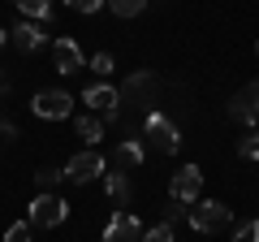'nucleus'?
Returning <instances> with one entry per match:
<instances>
[{"instance_id": "obj_27", "label": "nucleus", "mask_w": 259, "mask_h": 242, "mask_svg": "<svg viewBox=\"0 0 259 242\" xmlns=\"http://www.w3.org/2000/svg\"><path fill=\"white\" fill-rule=\"evenodd\" d=\"M0 95H9V78H5V69H0Z\"/></svg>"}, {"instance_id": "obj_14", "label": "nucleus", "mask_w": 259, "mask_h": 242, "mask_svg": "<svg viewBox=\"0 0 259 242\" xmlns=\"http://www.w3.org/2000/svg\"><path fill=\"white\" fill-rule=\"evenodd\" d=\"M74 130H78V139H82L87 147H100L104 130H108V121L95 117V112H82V117H74Z\"/></svg>"}, {"instance_id": "obj_21", "label": "nucleus", "mask_w": 259, "mask_h": 242, "mask_svg": "<svg viewBox=\"0 0 259 242\" xmlns=\"http://www.w3.org/2000/svg\"><path fill=\"white\" fill-rule=\"evenodd\" d=\"M5 242H35L30 238V221H13L9 229H5Z\"/></svg>"}, {"instance_id": "obj_24", "label": "nucleus", "mask_w": 259, "mask_h": 242, "mask_svg": "<svg viewBox=\"0 0 259 242\" xmlns=\"http://www.w3.org/2000/svg\"><path fill=\"white\" fill-rule=\"evenodd\" d=\"M65 5H69V9H78V13H100L108 0H65Z\"/></svg>"}, {"instance_id": "obj_4", "label": "nucleus", "mask_w": 259, "mask_h": 242, "mask_svg": "<svg viewBox=\"0 0 259 242\" xmlns=\"http://www.w3.org/2000/svg\"><path fill=\"white\" fill-rule=\"evenodd\" d=\"M82 104H87V112L104 117L108 126H117V121H121V91H117V87H108V83H91L82 91Z\"/></svg>"}, {"instance_id": "obj_2", "label": "nucleus", "mask_w": 259, "mask_h": 242, "mask_svg": "<svg viewBox=\"0 0 259 242\" xmlns=\"http://www.w3.org/2000/svg\"><path fill=\"white\" fill-rule=\"evenodd\" d=\"M26 221L35 225V229H56V225L69 221V204H65V195H56V190H39L26 204Z\"/></svg>"}, {"instance_id": "obj_20", "label": "nucleus", "mask_w": 259, "mask_h": 242, "mask_svg": "<svg viewBox=\"0 0 259 242\" xmlns=\"http://www.w3.org/2000/svg\"><path fill=\"white\" fill-rule=\"evenodd\" d=\"M143 242H173V225L160 221V225H151V229H143Z\"/></svg>"}, {"instance_id": "obj_13", "label": "nucleus", "mask_w": 259, "mask_h": 242, "mask_svg": "<svg viewBox=\"0 0 259 242\" xmlns=\"http://www.w3.org/2000/svg\"><path fill=\"white\" fill-rule=\"evenodd\" d=\"M143 160H147V147H143V139H125V143L117 147V156H112V169L130 173V169H139Z\"/></svg>"}, {"instance_id": "obj_16", "label": "nucleus", "mask_w": 259, "mask_h": 242, "mask_svg": "<svg viewBox=\"0 0 259 242\" xmlns=\"http://www.w3.org/2000/svg\"><path fill=\"white\" fill-rule=\"evenodd\" d=\"M22 9V18H30V22H52V0H13Z\"/></svg>"}, {"instance_id": "obj_3", "label": "nucleus", "mask_w": 259, "mask_h": 242, "mask_svg": "<svg viewBox=\"0 0 259 242\" xmlns=\"http://www.w3.org/2000/svg\"><path fill=\"white\" fill-rule=\"evenodd\" d=\"M186 221H190V229H194V233H221V229H229L233 212L221 204V199H199V204H190Z\"/></svg>"}, {"instance_id": "obj_7", "label": "nucleus", "mask_w": 259, "mask_h": 242, "mask_svg": "<svg viewBox=\"0 0 259 242\" xmlns=\"http://www.w3.org/2000/svg\"><path fill=\"white\" fill-rule=\"evenodd\" d=\"M199 190H203V173H199V165H182L173 173V182H168V199H177V204H199Z\"/></svg>"}, {"instance_id": "obj_26", "label": "nucleus", "mask_w": 259, "mask_h": 242, "mask_svg": "<svg viewBox=\"0 0 259 242\" xmlns=\"http://www.w3.org/2000/svg\"><path fill=\"white\" fill-rule=\"evenodd\" d=\"M0 139H18V126L9 117H0Z\"/></svg>"}, {"instance_id": "obj_15", "label": "nucleus", "mask_w": 259, "mask_h": 242, "mask_svg": "<svg viewBox=\"0 0 259 242\" xmlns=\"http://www.w3.org/2000/svg\"><path fill=\"white\" fill-rule=\"evenodd\" d=\"M104 190H108V199H112L117 208H130V195H134V186H130V173H121V169L104 173Z\"/></svg>"}, {"instance_id": "obj_19", "label": "nucleus", "mask_w": 259, "mask_h": 242, "mask_svg": "<svg viewBox=\"0 0 259 242\" xmlns=\"http://www.w3.org/2000/svg\"><path fill=\"white\" fill-rule=\"evenodd\" d=\"M238 156L242 160H259V130H246L238 139Z\"/></svg>"}, {"instance_id": "obj_5", "label": "nucleus", "mask_w": 259, "mask_h": 242, "mask_svg": "<svg viewBox=\"0 0 259 242\" xmlns=\"http://www.w3.org/2000/svg\"><path fill=\"white\" fill-rule=\"evenodd\" d=\"M100 173H108V160L100 156V147H87V151H78V156L65 160V182H74V186H87V182H95Z\"/></svg>"}, {"instance_id": "obj_28", "label": "nucleus", "mask_w": 259, "mask_h": 242, "mask_svg": "<svg viewBox=\"0 0 259 242\" xmlns=\"http://www.w3.org/2000/svg\"><path fill=\"white\" fill-rule=\"evenodd\" d=\"M5 44H9V30H5V26H0V48H5Z\"/></svg>"}, {"instance_id": "obj_23", "label": "nucleus", "mask_w": 259, "mask_h": 242, "mask_svg": "<svg viewBox=\"0 0 259 242\" xmlns=\"http://www.w3.org/2000/svg\"><path fill=\"white\" fill-rule=\"evenodd\" d=\"M233 242H259V216L246 221V225H238V229H233Z\"/></svg>"}, {"instance_id": "obj_18", "label": "nucleus", "mask_w": 259, "mask_h": 242, "mask_svg": "<svg viewBox=\"0 0 259 242\" xmlns=\"http://www.w3.org/2000/svg\"><path fill=\"white\" fill-rule=\"evenodd\" d=\"M108 9L117 13V18H139V13L147 9V0H108Z\"/></svg>"}, {"instance_id": "obj_8", "label": "nucleus", "mask_w": 259, "mask_h": 242, "mask_svg": "<svg viewBox=\"0 0 259 242\" xmlns=\"http://www.w3.org/2000/svg\"><path fill=\"white\" fill-rule=\"evenodd\" d=\"M100 242H143L139 216L130 212V208H117V212L108 216V225H104V238Z\"/></svg>"}, {"instance_id": "obj_1", "label": "nucleus", "mask_w": 259, "mask_h": 242, "mask_svg": "<svg viewBox=\"0 0 259 242\" xmlns=\"http://www.w3.org/2000/svg\"><path fill=\"white\" fill-rule=\"evenodd\" d=\"M143 147L160 151V156H177V151H182V130H177V121L151 108L147 117H143Z\"/></svg>"}, {"instance_id": "obj_10", "label": "nucleus", "mask_w": 259, "mask_h": 242, "mask_svg": "<svg viewBox=\"0 0 259 242\" xmlns=\"http://www.w3.org/2000/svg\"><path fill=\"white\" fill-rule=\"evenodd\" d=\"M9 44H18V52H44L48 44H52V35H48L44 26H39V22H30V18H22L18 26L9 30Z\"/></svg>"}, {"instance_id": "obj_22", "label": "nucleus", "mask_w": 259, "mask_h": 242, "mask_svg": "<svg viewBox=\"0 0 259 242\" xmlns=\"http://www.w3.org/2000/svg\"><path fill=\"white\" fill-rule=\"evenodd\" d=\"M91 69H95L100 78H108L112 69H117V61H112V52H95V56H91Z\"/></svg>"}, {"instance_id": "obj_25", "label": "nucleus", "mask_w": 259, "mask_h": 242, "mask_svg": "<svg viewBox=\"0 0 259 242\" xmlns=\"http://www.w3.org/2000/svg\"><path fill=\"white\" fill-rule=\"evenodd\" d=\"M186 212H190V208L173 199V204H168V212H164V221H168V225H173V221H186Z\"/></svg>"}, {"instance_id": "obj_11", "label": "nucleus", "mask_w": 259, "mask_h": 242, "mask_svg": "<svg viewBox=\"0 0 259 242\" xmlns=\"http://www.w3.org/2000/svg\"><path fill=\"white\" fill-rule=\"evenodd\" d=\"M48 48H52V69H56V74H78V69L87 65V61H82V48H78L69 35H56Z\"/></svg>"}, {"instance_id": "obj_6", "label": "nucleus", "mask_w": 259, "mask_h": 242, "mask_svg": "<svg viewBox=\"0 0 259 242\" xmlns=\"http://www.w3.org/2000/svg\"><path fill=\"white\" fill-rule=\"evenodd\" d=\"M30 112H35L39 121H65L69 112H74V95L56 91V87H48V91H35V100H30Z\"/></svg>"}, {"instance_id": "obj_12", "label": "nucleus", "mask_w": 259, "mask_h": 242, "mask_svg": "<svg viewBox=\"0 0 259 242\" xmlns=\"http://www.w3.org/2000/svg\"><path fill=\"white\" fill-rule=\"evenodd\" d=\"M229 117L238 121V126H246V130H255V121H259V91H255V83H246L242 91H233Z\"/></svg>"}, {"instance_id": "obj_17", "label": "nucleus", "mask_w": 259, "mask_h": 242, "mask_svg": "<svg viewBox=\"0 0 259 242\" xmlns=\"http://www.w3.org/2000/svg\"><path fill=\"white\" fill-rule=\"evenodd\" d=\"M61 182H65V169H52V165H48V169H39V173H35V186H39V190H56Z\"/></svg>"}, {"instance_id": "obj_30", "label": "nucleus", "mask_w": 259, "mask_h": 242, "mask_svg": "<svg viewBox=\"0 0 259 242\" xmlns=\"http://www.w3.org/2000/svg\"><path fill=\"white\" fill-rule=\"evenodd\" d=\"M255 91H259V83H255Z\"/></svg>"}, {"instance_id": "obj_29", "label": "nucleus", "mask_w": 259, "mask_h": 242, "mask_svg": "<svg viewBox=\"0 0 259 242\" xmlns=\"http://www.w3.org/2000/svg\"><path fill=\"white\" fill-rule=\"evenodd\" d=\"M255 52H259V44H255Z\"/></svg>"}, {"instance_id": "obj_9", "label": "nucleus", "mask_w": 259, "mask_h": 242, "mask_svg": "<svg viewBox=\"0 0 259 242\" xmlns=\"http://www.w3.org/2000/svg\"><path fill=\"white\" fill-rule=\"evenodd\" d=\"M156 95H160V78L151 69H134L125 78V87H121V100H130V104H156Z\"/></svg>"}]
</instances>
